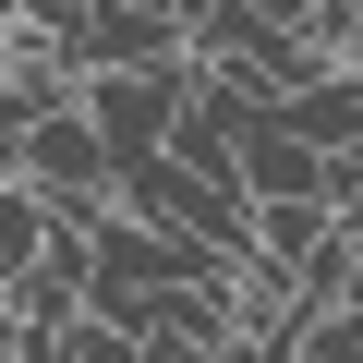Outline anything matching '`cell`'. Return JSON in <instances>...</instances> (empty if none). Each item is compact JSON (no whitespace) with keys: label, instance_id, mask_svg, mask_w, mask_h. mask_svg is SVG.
I'll use <instances>...</instances> for the list:
<instances>
[{"label":"cell","instance_id":"obj_1","mask_svg":"<svg viewBox=\"0 0 363 363\" xmlns=\"http://www.w3.org/2000/svg\"><path fill=\"white\" fill-rule=\"evenodd\" d=\"M25 182L49 194V218H61V230H97V218L121 206V157H109V133L85 121V97L25 121Z\"/></svg>","mask_w":363,"mask_h":363},{"label":"cell","instance_id":"obj_2","mask_svg":"<svg viewBox=\"0 0 363 363\" xmlns=\"http://www.w3.org/2000/svg\"><path fill=\"white\" fill-rule=\"evenodd\" d=\"M182 97H194V61H145V73H85V121L109 133V157H157Z\"/></svg>","mask_w":363,"mask_h":363},{"label":"cell","instance_id":"obj_3","mask_svg":"<svg viewBox=\"0 0 363 363\" xmlns=\"http://www.w3.org/2000/svg\"><path fill=\"white\" fill-rule=\"evenodd\" d=\"M73 242H85V303H97V315H133L145 291H169V279H182V242H169V230H145V218H121V206H109L97 230H73Z\"/></svg>","mask_w":363,"mask_h":363},{"label":"cell","instance_id":"obj_4","mask_svg":"<svg viewBox=\"0 0 363 363\" xmlns=\"http://www.w3.org/2000/svg\"><path fill=\"white\" fill-rule=\"evenodd\" d=\"M73 61H85V73H145V61H182V0H85Z\"/></svg>","mask_w":363,"mask_h":363},{"label":"cell","instance_id":"obj_5","mask_svg":"<svg viewBox=\"0 0 363 363\" xmlns=\"http://www.w3.org/2000/svg\"><path fill=\"white\" fill-rule=\"evenodd\" d=\"M230 169H242V206H315V194H327V157H315L279 109H255V121H242Z\"/></svg>","mask_w":363,"mask_h":363},{"label":"cell","instance_id":"obj_6","mask_svg":"<svg viewBox=\"0 0 363 363\" xmlns=\"http://www.w3.org/2000/svg\"><path fill=\"white\" fill-rule=\"evenodd\" d=\"M279 121L315 145V157H339V145H363V61H315L291 97H279Z\"/></svg>","mask_w":363,"mask_h":363},{"label":"cell","instance_id":"obj_7","mask_svg":"<svg viewBox=\"0 0 363 363\" xmlns=\"http://www.w3.org/2000/svg\"><path fill=\"white\" fill-rule=\"evenodd\" d=\"M0 303H13L25 351H37L49 327H73V315H85V242H73V230H49V255H37V267H25L13 291H0Z\"/></svg>","mask_w":363,"mask_h":363},{"label":"cell","instance_id":"obj_8","mask_svg":"<svg viewBox=\"0 0 363 363\" xmlns=\"http://www.w3.org/2000/svg\"><path fill=\"white\" fill-rule=\"evenodd\" d=\"M327 242H339V206L315 194V206H255V242H242V255H255V267H279V279H303Z\"/></svg>","mask_w":363,"mask_h":363},{"label":"cell","instance_id":"obj_9","mask_svg":"<svg viewBox=\"0 0 363 363\" xmlns=\"http://www.w3.org/2000/svg\"><path fill=\"white\" fill-rule=\"evenodd\" d=\"M49 230H61V218H49V194H37V182H0V291H13V279L49 255Z\"/></svg>","mask_w":363,"mask_h":363},{"label":"cell","instance_id":"obj_10","mask_svg":"<svg viewBox=\"0 0 363 363\" xmlns=\"http://www.w3.org/2000/svg\"><path fill=\"white\" fill-rule=\"evenodd\" d=\"M37 363H145V339H133L121 315H97V303H85L73 327H49V339H37Z\"/></svg>","mask_w":363,"mask_h":363},{"label":"cell","instance_id":"obj_11","mask_svg":"<svg viewBox=\"0 0 363 363\" xmlns=\"http://www.w3.org/2000/svg\"><path fill=\"white\" fill-rule=\"evenodd\" d=\"M303 363H363V303H327V315H303Z\"/></svg>","mask_w":363,"mask_h":363},{"label":"cell","instance_id":"obj_12","mask_svg":"<svg viewBox=\"0 0 363 363\" xmlns=\"http://www.w3.org/2000/svg\"><path fill=\"white\" fill-rule=\"evenodd\" d=\"M0 25H25V37H61V49H73V25H85V0H0Z\"/></svg>","mask_w":363,"mask_h":363},{"label":"cell","instance_id":"obj_13","mask_svg":"<svg viewBox=\"0 0 363 363\" xmlns=\"http://www.w3.org/2000/svg\"><path fill=\"white\" fill-rule=\"evenodd\" d=\"M25 121H37V109H25L13 85H0V182H25Z\"/></svg>","mask_w":363,"mask_h":363},{"label":"cell","instance_id":"obj_14","mask_svg":"<svg viewBox=\"0 0 363 363\" xmlns=\"http://www.w3.org/2000/svg\"><path fill=\"white\" fill-rule=\"evenodd\" d=\"M327 206H339V218H363V145H339V157H327Z\"/></svg>","mask_w":363,"mask_h":363}]
</instances>
